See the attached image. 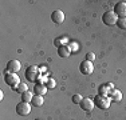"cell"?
I'll return each mask as SVG.
<instances>
[{
  "instance_id": "cell-21",
  "label": "cell",
  "mask_w": 126,
  "mask_h": 120,
  "mask_svg": "<svg viewBox=\"0 0 126 120\" xmlns=\"http://www.w3.org/2000/svg\"><path fill=\"white\" fill-rule=\"evenodd\" d=\"M86 60H87V61H94V60H95V55H94V53H93V52H87V53H86Z\"/></svg>"
},
{
  "instance_id": "cell-4",
  "label": "cell",
  "mask_w": 126,
  "mask_h": 120,
  "mask_svg": "<svg viewBox=\"0 0 126 120\" xmlns=\"http://www.w3.org/2000/svg\"><path fill=\"white\" fill-rule=\"evenodd\" d=\"M40 71H39V68L36 65H30L28 68L26 70V77L27 80H30V82H35V80H38L39 77H40Z\"/></svg>"
},
{
  "instance_id": "cell-15",
  "label": "cell",
  "mask_w": 126,
  "mask_h": 120,
  "mask_svg": "<svg viewBox=\"0 0 126 120\" xmlns=\"http://www.w3.org/2000/svg\"><path fill=\"white\" fill-rule=\"evenodd\" d=\"M43 103H44V99H43V96H40V95H35L34 99H32V101H31V104L35 107H42Z\"/></svg>"
},
{
  "instance_id": "cell-8",
  "label": "cell",
  "mask_w": 126,
  "mask_h": 120,
  "mask_svg": "<svg viewBox=\"0 0 126 120\" xmlns=\"http://www.w3.org/2000/svg\"><path fill=\"white\" fill-rule=\"evenodd\" d=\"M114 13L118 17H126V3L125 1H118L114 5Z\"/></svg>"
},
{
  "instance_id": "cell-22",
  "label": "cell",
  "mask_w": 126,
  "mask_h": 120,
  "mask_svg": "<svg viewBox=\"0 0 126 120\" xmlns=\"http://www.w3.org/2000/svg\"><path fill=\"white\" fill-rule=\"evenodd\" d=\"M63 41H66V39H64V37H63V39H62V37L55 39V46L58 47V48H59V47H62V46H64V44H62Z\"/></svg>"
},
{
  "instance_id": "cell-16",
  "label": "cell",
  "mask_w": 126,
  "mask_h": 120,
  "mask_svg": "<svg viewBox=\"0 0 126 120\" xmlns=\"http://www.w3.org/2000/svg\"><path fill=\"white\" fill-rule=\"evenodd\" d=\"M34 94L32 92H30V91H27L24 92V94H22V101H26V103H31L32 101V99H34Z\"/></svg>"
},
{
  "instance_id": "cell-20",
  "label": "cell",
  "mask_w": 126,
  "mask_h": 120,
  "mask_svg": "<svg viewBox=\"0 0 126 120\" xmlns=\"http://www.w3.org/2000/svg\"><path fill=\"white\" fill-rule=\"evenodd\" d=\"M83 100V97L80 96L79 94H75V95H73V103H75V104H80V101Z\"/></svg>"
},
{
  "instance_id": "cell-19",
  "label": "cell",
  "mask_w": 126,
  "mask_h": 120,
  "mask_svg": "<svg viewBox=\"0 0 126 120\" xmlns=\"http://www.w3.org/2000/svg\"><path fill=\"white\" fill-rule=\"evenodd\" d=\"M44 85H46L48 89H50V88L52 89V88H55V87H56V82L52 79V77H50V79H47V82H46V84H44Z\"/></svg>"
},
{
  "instance_id": "cell-23",
  "label": "cell",
  "mask_w": 126,
  "mask_h": 120,
  "mask_svg": "<svg viewBox=\"0 0 126 120\" xmlns=\"http://www.w3.org/2000/svg\"><path fill=\"white\" fill-rule=\"evenodd\" d=\"M3 99H4V92L0 91V100H3Z\"/></svg>"
},
{
  "instance_id": "cell-12",
  "label": "cell",
  "mask_w": 126,
  "mask_h": 120,
  "mask_svg": "<svg viewBox=\"0 0 126 120\" xmlns=\"http://www.w3.org/2000/svg\"><path fill=\"white\" fill-rule=\"evenodd\" d=\"M71 53V49L68 46H62L58 48V55L61 56V58H68Z\"/></svg>"
},
{
  "instance_id": "cell-24",
  "label": "cell",
  "mask_w": 126,
  "mask_h": 120,
  "mask_svg": "<svg viewBox=\"0 0 126 120\" xmlns=\"http://www.w3.org/2000/svg\"><path fill=\"white\" fill-rule=\"evenodd\" d=\"M36 120H39V119H36Z\"/></svg>"
},
{
  "instance_id": "cell-17",
  "label": "cell",
  "mask_w": 126,
  "mask_h": 120,
  "mask_svg": "<svg viewBox=\"0 0 126 120\" xmlns=\"http://www.w3.org/2000/svg\"><path fill=\"white\" fill-rule=\"evenodd\" d=\"M14 91H16V92H20V94H24V92L30 91V89H28V85H27L26 83H20L19 85H17L16 88L14 89Z\"/></svg>"
},
{
  "instance_id": "cell-1",
  "label": "cell",
  "mask_w": 126,
  "mask_h": 120,
  "mask_svg": "<svg viewBox=\"0 0 126 120\" xmlns=\"http://www.w3.org/2000/svg\"><path fill=\"white\" fill-rule=\"evenodd\" d=\"M94 104L97 106L98 108H101V109H109L110 104H111V99L109 97V96H95L94 97Z\"/></svg>"
},
{
  "instance_id": "cell-11",
  "label": "cell",
  "mask_w": 126,
  "mask_h": 120,
  "mask_svg": "<svg viewBox=\"0 0 126 120\" xmlns=\"http://www.w3.org/2000/svg\"><path fill=\"white\" fill-rule=\"evenodd\" d=\"M48 91V88H47L44 84H42V83H38L34 87V94L35 95H40V96H43L46 92Z\"/></svg>"
},
{
  "instance_id": "cell-3",
  "label": "cell",
  "mask_w": 126,
  "mask_h": 120,
  "mask_svg": "<svg viewBox=\"0 0 126 120\" xmlns=\"http://www.w3.org/2000/svg\"><path fill=\"white\" fill-rule=\"evenodd\" d=\"M4 80H5V83H7L12 89H15L20 84L19 75H17V73H12V72H7L5 76H4Z\"/></svg>"
},
{
  "instance_id": "cell-10",
  "label": "cell",
  "mask_w": 126,
  "mask_h": 120,
  "mask_svg": "<svg viewBox=\"0 0 126 120\" xmlns=\"http://www.w3.org/2000/svg\"><path fill=\"white\" fill-rule=\"evenodd\" d=\"M51 20L55 24H62L64 22V13H63L61 10H55L51 13Z\"/></svg>"
},
{
  "instance_id": "cell-18",
  "label": "cell",
  "mask_w": 126,
  "mask_h": 120,
  "mask_svg": "<svg viewBox=\"0 0 126 120\" xmlns=\"http://www.w3.org/2000/svg\"><path fill=\"white\" fill-rule=\"evenodd\" d=\"M117 27H118L119 29H126V17H118Z\"/></svg>"
},
{
  "instance_id": "cell-6",
  "label": "cell",
  "mask_w": 126,
  "mask_h": 120,
  "mask_svg": "<svg viewBox=\"0 0 126 120\" xmlns=\"http://www.w3.org/2000/svg\"><path fill=\"white\" fill-rule=\"evenodd\" d=\"M79 71L82 72L83 75H91L93 71H94V64H93L91 61H87V60H85V61L80 63Z\"/></svg>"
},
{
  "instance_id": "cell-14",
  "label": "cell",
  "mask_w": 126,
  "mask_h": 120,
  "mask_svg": "<svg viewBox=\"0 0 126 120\" xmlns=\"http://www.w3.org/2000/svg\"><path fill=\"white\" fill-rule=\"evenodd\" d=\"M109 97L111 99V100H114V101H121V100H122V92L119 91V89H115V88H114L113 91L110 92Z\"/></svg>"
},
{
  "instance_id": "cell-13",
  "label": "cell",
  "mask_w": 126,
  "mask_h": 120,
  "mask_svg": "<svg viewBox=\"0 0 126 120\" xmlns=\"http://www.w3.org/2000/svg\"><path fill=\"white\" fill-rule=\"evenodd\" d=\"M111 91H113V89L110 88L107 84H102L99 88H98V95H101V96H109Z\"/></svg>"
},
{
  "instance_id": "cell-9",
  "label": "cell",
  "mask_w": 126,
  "mask_h": 120,
  "mask_svg": "<svg viewBox=\"0 0 126 120\" xmlns=\"http://www.w3.org/2000/svg\"><path fill=\"white\" fill-rule=\"evenodd\" d=\"M80 108H82L83 111H86V112H90V111H93L94 109V101L91 100V99H89V97H83V100L80 101Z\"/></svg>"
},
{
  "instance_id": "cell-2",
  "label": "cell",
  "mask_w": 126,
  "mask_h": 120,
  "mask_svg": "<svg viewBox=\"0 0 126 120\" xmlns=\"http://www.w3.org/2000/svg\"><path fill=\"white\" fill-rule=\"evenodd\" d=\"M102 22L106 24V25H109V27L117 25V22H118V16L114 13V11H106L103 15H102Z\"/></svg>"
},
{
  "instance_id": "cell-5",
  "label": "cell",
  "mask_w": 126,
  "mask_h": 120,
  "mask_svg": "<svg viewBox=\"0 0 126 120\" xmlns=\"http://www.w3.org/2000/svg\"><path fill=\"white\" fill-rule=\"evenodd\" d=\"M31 104L30 103H26V101H20L19 104L16 106V112L19 113L20 116H27L31 113Z\"/></svg>"
},
{
  "instance_id": "cell-7",
  "label": "cell",
  "mask_w": 126,
  "mask_h": 120,
  "mask_svg": "<svg viewBox=\"0 0 126 120\" xmlns=\"http://www.w3.org/2000/svg\"><path fill=\"white\" fill-rule=\"evenodd\" d=\"M22 68V64H20L19 60L12 59L7 63V72H12V73H17Z\"/></svg>"
}]
</instances>
